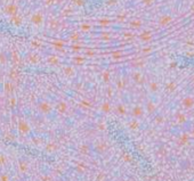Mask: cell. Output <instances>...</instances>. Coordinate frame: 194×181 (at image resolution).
<instances>
[{"instance_id": "52a82bcc", "label": "cell", "mask_w": 194, "mask_h": 181, "mask_svg": "<svg viewBox=\"0 0 194 181\" xmlns=\"http://www.w3.org/2000/svg\"><path fill=\"white\" fill-rule=\"evenodd\" d=\"M80 30L83 31V32H88L91 30V25L90 24H81L80 25Z\"/></svg>"}, {"instance_id": "7c38bea8", "label": "cell", "mask_w": 194, "mask_h": 181, "mask_svg": "<svg viewBox=\"0 0 194 181\" xmlns=\"http://www.w3.org/2000/svg\"><path fill=\"white\" fill-rule=\"evenodd\" d=\"M57 2V0H45V5L47 6H53Z\"/></svg>"}, {"instance_id": "4fadbf2b", "label": "cell", "mask_w": 194, "mask_h": 181, "mask_svg": "<svg viewBox=\"0 0 194 181\" xmlns=\"http://www.w3.org/2000/svg\"><path fill=\"white\" fill-rule=\"evenodd\" d=\"M118 4V0H106V5L108 6H115Z\"/></svg>"}, {"instance_id": "5b68a950", "label": "cell", "mask_w": 194, "mask_h": 181, "mask_svg": "<svg viewBox=\"0 0 194 181\" xmlns=\"http://www.w3.org/2000/svg\"><path fill=\"white\" fill-rule=\"evenodd\" d=\"M98 23H99V25H102V26H106V25H108V24L111 23V21H110L108 18H106V17H102V18L98 19Z\"/></svg>"}, {"instance_id": "30bf717a", "label": "cell", "mask_w": 194, "mask_h": 181, "mask_svg": "<svg viewBox=\"0 0 194 181\" xmlns=\"http://www.w3.org/2000/svg\"><path fill=\"white\" fill-rule=\"evenodd\" d=\"M58 21H56V19H51L50 22H49V25H50V28H58Z\"/></svg>"}, {"instance_id": "8fae6325", "label": "cell", "mask_w": 194, "mask_h": 181, "mask_svg": "<svg viewBox=\"0 0 194 181\" xmlns=\"http://www.w3.org/2000/svg\"><path fill=\"white\" fill-rule=\"evenodd\" d=\"M142 2H143V5H145V6H147V7H150V6L153 5L154 0H142Z\"/></svg>"}, {"instance_id": "277c9868", "label": "cell", "mask_w": 194, "mask_h": 181, "mask_svg": "<svg viewBox=\"0 0 194 181\" xmlns=\"http://www.w3.org/2000/svg\"><path fill=\"white\" fill-rule=\"evenodd\" d=\"M171 21H172L171 16H169V15H163V16L160 17L159 24L161 25V26H165V25H168V24H169Z\"/></svg>"}, {"instance_id": "9c48e42d", "label": "cell", "mask_w": 194, "mask_h": 181, "mask_svg": "<svg viewBox=\"0 0 194 181\" xmlns=\"http://www.w3.org/2000/svg\"><path fill=\"white\" fill-rule=\"evenodd\" d=\"M130 25L132 28H141L142 26V21L139 19H135V21H131L130 22Z\"/></svg>"}, {"instance_id": "7a4b0ae2", "label": "cell", "mask_w": 194, "mask_h": 181, "mask_svg": "<svg viewBox=\"0 0 194 181\" xmlns=\"http://www.w3.org/2000/svg\"><path fill=\"white\" fill-rule=\"evenodd\" d=\"M5 13L8 16H14V15L18 14V7L15 4H8L5 7Z\"/></svg>"}, {"instance_id": "5bb4252c", "label": "cell", "mask_w": 194, "mask_h": 181, "mask_svg": "<svg viewBox=\"0 0 194 181\" xmlns=\"http://www.w3.org/2000/svg\"><path fill=\"white\" fill-rule=\"evenodd\" d=\"M126 18H127V15H126V14H122V15H118V16H117V19H118V21H125Z\"/></svg>"}, {"instance_id": "3957f363", "label": "cell", "mask_w": 194, "mask_h": 181, "mask_svg": "<svg viewBox=\"0 0 194 181\" xmlns=\"http://www.w3.org/2000/svg\"><path fill=\"white\" fill-rule=\"evenodd\" d=\"M11 23L13 24V25H15V26H20V25H22V23H23L22 15L16 14V15H14V16H11Z\"/></svg>"}, {"instance_id": "6da1fadb", "label": "cell", "mask_w": 194, "mask_h": 181, "mask_svg": "<svg viewBox=\"0 0 194 181\" xmlns=\"http://www.w3.org/2000/svg\"><path fill=\"white\" fill-rule=\"evenodd\" d=\"M31 22L33 23L34 25H37V26L41 25V24L44 23V15H42V13H41V11L34 13L33 15L31 16Z\"/></svg>"}, {"instance_id": "8992f818", "label": "cell", "mask_w": 194, "mask_h": 181, "mask_svg": "<svg viewBox=\"0 0 194 181\" xmlns=\"http://www.w3.org/2000/svg\"><path fill=\"white\" fill-rule=\"evenodd\" d=\"M72 2L74 4L75 7H83L86 4V0H72Z\"/></svg>"}, {"instance_id": "2e32d148", "label": "cell", "mask_w": 194, "mask_h": 181, "mask_svg": "<svg viewBox=\"0 0 194 181\" xmlns=\"http://www.w3.org/2000/svg\"><path fill=\"white\" fill-rule=\"evenodd\" d=\"M191 9H192V10L194 11V4H193V5H192V6H191Z\"/></svg>"}, {"instance_id": "ba28073f", "label": "cell", "mask_w": 194, "mask_h": 181, "mask_svg": "<svg viewBox=\"0 0 194 181\" xmlns=\"http://www.w3.org/2000/svg\"><path fill=\"white\" fill-rule=\"evenodd\" d=\"M141 39L147 41V40L152 39V35H151V33H150V32H144V33L141 34Z\"/></svg>"}, {"instance_id": "9a60e30c", "label": "cell", "mask_w": 194, "mask_h": 181, "mask_svg": "<svg viewBox=\"0 0 194 181\" xmlns=\"http://www.w3.org/2000/svg\"><path fill=\"white\" fill-rule=\"evenodd\" d=\"M72 39H78V34L75 33V34H72V37H71Z\"/></svg>"}]
</instances>
